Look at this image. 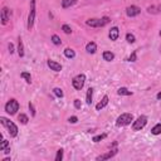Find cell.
Segmentation results:
<instances>
[{"label": "cell", "mask_w": 161, "mask_h": 161, "mask_svg": "<svg viewBox=\"0 0 161 161\" xmlns=\"http://www.w3.org/2000/svg\"><path fill=\"white\" fill-rule=\"evenodd\" d=\"M0 122H2V125L8 130V134L12 137H17L18 136V126L13 121H10V120H8L5 117H0Z\"/></svg>", "instance_id": "6da1fadb"}, {"label": "cell", "mask_w": 161, "mask_h": 161, "mask_svg": "<svg viewBox=\"0 0 161 161\" xmlns=\"http://www.w3.org/2000/svg\"><path fill=\"white\" fill-rule=\"evenodd\" d=\"M110 21H111V19H110L108 17H103V18H101V19H96V18L88 19V20L86 21V24H87L88 26H92V28H102V26L107 25Z\"/></svg>", "instance_id": "7a4b0ae2"}, {"label": "cell", "mask_w": 161, "mask_h": 161, "mask_svg": "<svg viewBox=\"0 0 161 161\" xmlns=\"http://www.w3.org/2000/svg\"><path fill=\"white\" fill-rule=\"evenodd\" d=\"M34 20H36V0H30V9H29L28 24H26L28 30L33 29V26H34Z\"/></svg>", "instance_id": "3957f363"}, {"label": "cell", "mask_w": 161, "mask_h": 161, "mask_svg": "<svg viewBox=\"0 0 161 161\" xmlns=\"http://www.w3.org/2000/svg\"><path fill=\"white\" fill-rule=\"evenodd\" d=\"M5 112L8 113V115H10V116H13V115H15L18 111H19V102L17 101V100H14V98H12V100H9L7 103H5Z\"/></svg>", "instance_id": "277c9868"}, {"label": "cell", "mask_w": 161, "mask_h": 161, "mask_svg": "<svg viewBox=\"0 0 161 161\" xmlns=\"http://www.w3.org/2000/svg\"><path fill=\"white\" fill-rule=\"evenodd\" d=\"M132 121H134L132 113H122V115H120V116L117 117L116 125H117L118 127H121V126H127V125H130Z\"/></svg>", "instance_id": "5b68a950"}, {"label": "cell", "mask_w": 161, "mask_h": 161, "mask_svg": "<svg viewBox=\"0 0 161 161\" xmlns=\"http://www.w3.org/2000/svg\"><path fill=\"white\" fill-rule=\"evenodd\" d=\"M146 123H147V117L141 115V116H139L136 118V121L132 122V130L134 131H141L142 128L146 126Z\"/></svg>", "instance_id": "8992f818"}, {"label": "cell", "mask_w": 161, "mask_h": 161, "mask_svg": "<svg viewBox=\"0 0 161 161\" xmlns=\"http://www.w3.org/2000/svg\"><path fill=\"white\" fill-rule=\"evenodd\" d=\"M84 83H86V76H84L83 73L76 76V77L73 78V81H72V84H73L74 89H77V91H81V89L83 88Z\"/></svg>", "instance_id": "52a82bcc"}, {"label": "cell", "mask_w": 161, "mask_h": 161, "mask_svg": "<svg viewBox=\"0 0 161 161\" xmlns=\"http://www.w3.org/2000/svg\"><path fill=\"white\" fill-rule=\"evenodd\" d=\"M126 14L127 17H130V18H134V17H137L141 14V9L136 5H131V7H127L126 9Z\"/></svg>", "instance_id": "ba28073f"}, {"label": "cell", "mask_w": 161, "mask_h": 161, "mask_svg": "<svg viewBox=\"0 0 161 161\" xmlns=\"http://www.w3.org/2000/svg\"><path fill=\"white\" fill-rule=\"evenodd\" d=\"M9 20H10V10L7 7H4L2 9V24L3 25H7Z\"/></svg>", "instance_id": "9c48e42d"}, {"label": "cell", "mask_w": 161, "mask_h": 161, "mask_svg": "<svg viewBox=\"0 0 161 161\" xmlns=\"http://www.w3.org/2000/svg\"><path fill=\"white\" fill-rule=\"evenodd\" d=\"M47 64H48V67L50 68V71H54V72H60L62 71V64L55 62V60H50L48 59L47 60Z\"/></svg>", "instance_id": "30bf717a"}, {"label": "cell", "mask_w": 161, "mask_h": 161, "mask_svg": "<svg viewBox=\"0 0 161 161\" xmlns=\"http://www.w3.org/2000/svg\"><path fill=\"white\" fill-rule=\"evenodd\" d=\"M118 37H120V29H118L117 26L111 28V29H110V33H108V38H110L112 42H115V40L118 39Z\"/></svg>", "instance_id": "8fae6325"}, {"label": "cell", "mask_w": 161, "mask_h": 161, "mask_svg": "<svg viewBox=\"0 0 161 161\" xmlns=\"http://www.w3.org/2000/svg\"><path fill=\"white\" fill-rule=\"evenodd\" d=\"M116 154H117V150L115 149V150H111L110 152H106V154H103V155H100V156H97V157H96V160H97V161H103V160H108V159L113 157V156H115Z\"/></svg>", "instance_id": "7c38bea8"}, {"label": "cell", "mask_w": 161, "mask_h": 161, "mask_svg": "<svg viewBox=\"0 0 161 161\" xmlns=\"http://www.w3.org/2000/svg\"><path fill=\"white\" fill-rule=\"evenodd\" d=\"M86 50H87V53H89V54H94L96 52H97V44H96L94 42H89V43H87V45H86Z\"/></svg>", "instance_id": "4fadbf2b"}, {"label": "cell", "mask_w": 161, "mask_h": 161, "mask_svg": "<svg viewBox=\"0 0 161 161\" xmlns=\"http://www.w3.org/2000/svg\"><path fill=\"white\" fill-rule=\"evenodd\" d=\"M107 105H108V97H107V96H103L102 101L96 105V110H97V111H101V110H102V108H105Z\"/></svg>", "instance_id": "5bb4252c"}, {"label": "cell", "mask_w": 161, "mask_h": 161, "mask_svg": "<svg viewBox=\"0 0 161 161\" xmlns=\"http://www.w3.org/2000/svg\"><path fill=\"white\" fill-rule=\"evenodd\" d=\"M77 2L78 0H62V8L63 9H68V8L73 7V5H76Z\"/></svg>", "instance_id": "9a60e30c"}, {"label": "cell", "mask_w": 161, "mask_h": 161, "mask_svg": "<svg viewBox=\"0 0 161 161\" xmlns=\"http://www.w3.org/2000/svg\"><path fill=\"white\" fill-rule=\"evenodd\" d=\"M92 97H93V88L89 87L87 89V94H86V103L88 106H91V103H92Z\"/></svg>", "instance_id": "2e32d148"}, {"label": "cell", "mask_w": 161, "mask_h": 161, "mask_svg": "<svg viewBox=\"0 0 161 161\" xmlns=\"http://www.w3.org/2000/svg\"><path fill=\"white\" fill-rule=\"evenodd\" d=\"M18 54H19L20 58L24 57V45H23V40H21L20 37H19V39H18Z\"/></svg>", "instance_id": "e0dca14e"}, {"label": "cell", "mask_w": 161, "mask_h": 161, "mask_svg": "<svg viewBox=\"0 0 161 161\" xmlns=\"http://www.w3.org/2000/svg\"><path fill=\"white\" fill-rule=\"evenodd\" d=\"M64 55H66L67 58H69V59H73L76 57V52L73 49H71V48H66L64 49Z\"/></svg>", "instance_id": "ac0fdd59"}, {"label": "cell", "mask_w": 161, "mask_h": 161, "mask_svg": "<svg viewBox=\"0 0 161 161\" xmlns=\"http://www.w3.org/2000/svg\"><path fill=\"white\" fill-rule=\"evenodd\" d=\"M117 93H118L120 96H131V94H132V92H131V91H128V89H127V88H125V87L118 88Z\"/></svg>", "instance_id": "d6986e66"}, {"label": "cell", "mask_w": 161, "mask_h": 161, "mask_svg": "<svg viewBox=\"0 0 161 161\" xmlns=\"http://www.w3.org/2000/svg\"><path fill=\"white\" fill-rule=\"evenodd\" d=\"M103 59L106 62H111L115 59V54L112 52H103Z\"/></svg>", "instance_id": "ffe728a7"}, {"label": "cell", "mask_w": 161, "mask_h": 161, "mask_svg": "<svg viewBox=\"0 0 161 161\" xmlns=\"http://www.w3.org/2000/svg\"><path fill=\"white\" fill-rule=\"evenodd\" d=\"M151 134H152V135H160V134H161V123H156V125L151 128Z\"/></svg>", "instance_id": "44dd1931"}, {"label": "cell", "mask_w": 161, "mask_h": 161, "mask_svg": "<svg viewBox=\"0 0 161 161\" xmlns=\"http://www.w3.org/2000/svg\"><path fill=\"white\" fill-rule=\"evenodd\" d=\"M18 120H19V122H20V123H23V125H26V123H28V121H29L28 116H26V115H24V113H20V115L18 116Z\"/></svg>", "instance_id": "7402d4cb"}, {"label": "cell", "mask_w": 161, "mask_h": 161, "mask_svg": "<svg viewBox=\"0 0 161 161\" xmlns=\"http://www.w3.org/2000/svg\"><path fill=\"white\" fill-rule=\"evenodd\" d=\"M126 40H127V43L132 44V43H135V42H136V38H135V36H134V34L127 33V34H126Z\"/></svg>", "instance_id": "603a6c76"}, {"label": "cell", "mask_w": 161, "mask_h": 161, "mask_svg": "<svg viewBox=\"0 0 161 161\" xmlns=\"http://www.w3.org/2000/svg\"><path fill=\"white\" fill-rule=\"evenodd\" d=\"M50 39H52V42H53L54 45H60V44H62V40H60V38H59L57 34H53Z\"/></svg>", "instance_id": "cb8c5ba5"}, {"label": "cell", "mask_w": 161, "mask_h": 161, "mask_svg": "<svg viewBox=\"0 0 161 161\" xmlns=\"http://www.w3.org/2000/svg\"><path fill=\"white\" fill-rule=\"evenodd\" d=\"M20 77H21V78H24L26 83H31V76H30V73H28V72H23V73L20 74Z\"/></svg>", "instance_id": "d4e9b609"}, {"label": "cell", "mask_w": 161, "mask_h": 161, "mask_svg": "<svg viewBox=\"0 0 161 161\" xmlns=\"http://www.w3.org/2000/svg\"><path fill=\"white\" fill-rule=\"evenodd\" d=\"M107 137V135L106 134H101V135H97V136H94L93 139H92V141L93 142H100V141H102L103 139H106Z\"/></svg>", "instance_id": "484cf974"}, {"label": "cell", "mask_w": 161, "mask_h": 161, "mask_svg": "<svg viewBox=\"0 0 161 161\" xmlns=\"http://www.w3.org/2000/svg\"><path fill=\"white\" fill-rule=\"evenodd\" d=\"M53 93L57 96V97H59V98H62L63 96H64V93H63V91L60 89V88H58V87H55L54 89H53Z\"/></svg>", "instance_id": "4316f807"}, {"label": "cell", "mask_w": 161, "mask_h": 161, "mask_svg": "<svg viewBox=\"0 0 161 161\" xmlns=\"http://www.w3.org/2000/svg\"><path fill=\"white\" fill-rule=\"evenodd\" d=\"M62 30H63L66 34H71V33H72V29H71V26H69L68 24H63V25H62Z\"/></svg>", "instance_id": "83f0119b"}, {"label": "cell", "mask_w": 161, "mask_h": 161, "mask_svg": "<svg viewBox=\"0 0 161 161\" xmlns=\"http://www.w3.org/2000/svg\"><path fill=\"white\" fill-rule=\"evenodd\" d=\"M136 54H137V52H136V50H134V52H132V54H131L130 57H128V59H127V60H128V62H136V60H137Z\"/></svg>", "instance_id": "f1b7e54d"}, {"label": "cell", "mask_w": 161, "mask_h": 161, "mask_svg": "<svg viewBox=\"0 0 161 161\" xmlns=\"http://www.w3.org/2000/svg\"><path fill=\"white\" fill-rule=\"evenodd\" d=\"M62 159H63V150L59 149L57 152V156H55V161H62Z\"/></svg>", "instance_id": "f546056e"}, {"label": "cell", "mask_w": 161, "mask_h": 161, "mask_svg": "<svg viewBox=\"0 0 161 161\" xmlns=\"http://www.w3.org/2000/svg\"><path fill=\"white\" fill-rule=\"evenodd\" d=\"M9 146V141H7V140H3L2 141V145H0V150H2V151H4L7 147Z\"/></svg>", "instance_id": "4dcf8cb0"}, {"label": "cell", "mask_w": 161, "mask_h": 161, "mask_svg": "<svg viewBox=\"0 0 161 161\" xmlns=\"http://www.w3.org/2000/svg\"><path fill=\"white\" fill-rule=\"evenodd\" d=\"M29 110L31 112V116H36V108H34V106H33L31 102H29Z\"/></svg>", "instance_id": "1f68e13d"}, {"label": "cell", "mask_w": 161, "mask_h": 161, "mask_svg": "<svg viewBox=\"0 0 161 161\" xmlns=\"http://www.w3.org/2000/svg\"><path fill=\"white\" fill-rule=\"evenodd\" d=\"M74 107H76L77 110H81L82 103H81V101H79V100H74Z\"/></svg>", "instance_id": "d6a6232c"}, {"label": "cell", "mask_w": 161, "mask_h": 161, "mask_svg": "<svg viewBox=\"0 0 161 161\" xmlns=\"http://www.w3.org/2000/svg\"><path fill=\"white\" fill-rule=\"evenodd\" d=\"M71 123H77V121H78V118L76 117V116H72V117H69V120H68Z\"/></svg>", "instance_id": "836d02e7"}, {"label": "cell", "mask_w": 161, "mask_h": 161, "mask_svg": "<svg viewBox=\"0 0 161 161\" xmlns=\"http://www.w3.org/2000/svg\"><path fill=\"white\" fill-rule=\"evenodd\" d=\"M8 48H9V52H10V54H13V53H14V45H13L12 43H9V44H8Z\"/></svg>", "instance_id": "e575fe53"}, {"label": "cell", "mask_w": 161, "mask_h": 161, "mask_svg": "<svg viewBox=\"0 0 161 161\" xmlns=\"http://www.w3.org/2000/svg\"><path fill=\"white\" fill-rule=\"evenodd\" d=\"M4 154H10V146H8V147L4 150Z\"/></svg>", "instance_id": "d590c367"}, {"label": "cell", "mask_w": 161, "mask_h": 161, "mask_svg": "<svg viewBox=\"0 0 161 161\" xmlns=\"http://www.w3.org/2000/svg\"><path fill=\"white\" fill-rule=\"evenodd\" d=\"M156 97H157V100H161V92H159V93L156 94Z\"/></svg>", "instance_id": "8d00e7d4"}, {"label": "cell", "mask_w": 161, "mask_h": 161, "mask_svg": "<svg viewBox=\"0 0 161 161\" xmlns=\"http://www.w3.org/2000/svg\"><path fill=\"white\" fill-rule=\"evenodd\" d=\"M159 12L161 13V5H159Z\"/></svg>", "instance_id": "74e56055"}, {"label": "cell", "mask_w": 161, "mask_h": 161, "mask_svg": "<svg viewBox=\"0 0 161 161\" xmlns=\"http://www.w3.org/2000/svg\"><path fill=\"white\" fill-rule=\"evenodd\" d=\"M160 37H161V30H160Z\"/></svg>", "instance_id": "f35d334b"}]
</instances>
